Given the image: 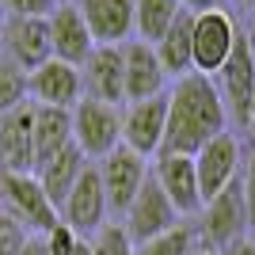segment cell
Wrapping results in <instances>:
<instances>
[{"mask_svg": "<svg viewBox=\"0 0 255 255\" xmlns=\"http://www.w3.org/2000/svg\"><path fill=\"white\" fill-rule=\"evenodd\" d=\"M61 0H4V15H23V19H46Z\"/></svg>", "mask_w": 255, "mask_h": 255, "instance_id": "cell-28", "label": "cell"}, {"mask_svg": "<svg viewBox=\"0 0 255 255\" xmlns=\"http://www.w3.org/2000/svg\"><path fill=\"white\" fill-rule=\"evenodd\" d=\"M175 15H179V0H133V38L156 46Z\"/></svg>", "mask_w": 255, "mask_h": 255, "instance_id": "cell-23", "label": "cell"}, {"mask_svg": "<svg viewBox=\"0 0 255 255\" xmlns=\"http://www.w3.org/2000/svg\"><path fill=\"white\" fill-rule=\"evenodd\" d=\"M0 202L15 225H23L27 236H46L53 225L61 221V213L50 206L34 175H19V171H0Z\"/></svg>", "mask_w": 255, "mask_h": 255, "instance_id": "cell-3", "label": "cell"}, {"mask_svg": "<svg viewBox=\"0 0 255 255\" xmlns=\"http://www.w3.org/2000/svg\"><path fill=\"white\" fill-rule=\"evenodd\" d=\"M160 191L168 194V202L175 206L179 217H194L202 210V194H198V175H194V160L179 156V152H160L152 164Z\"/></svg>", "mask_w": 255, "mask_h": 255, "instance_id": "cell-18", "label": "cell"}, {"mask_svg": "<svg viewBox=\"0 0 255 255\" xmlns=\"http://www.w3.org/2000/svg\"><path fill=\"white\" fill-rule=\"evenodd\" d=\"M92 255H133V244H129V236L122 225H103L92 240H88Z\"/></svg>", "mask_w": 255, "mask_h": 255, "instance_id": "cell-26", "label": "cell"}, {"mask_svg": "<svg viewBox=\"0 0 255 255\" xmlns=\"http://www.w3.org/2000/svg\"><path fill=\"white\" fill-rule=\"evenodd\" d=\"M42 244H46V255H73L76 244H80V236H76L65 221H57L50 233L42 236Z\"/></svg>", "mask_w": 255, "mask_h": 255, "instance_id": "cell-27", "label": "cell"}, {"mask_svg": "<svg viewBox=\"0 0 255 255\" xmlns=\"http://www.w3.org/2000/svg\"><path fill=\"white\" fill-rule=\"evenodd\" d=\"M80 80H84L88 99L122 107L126 103V96H122V46H96L80 69Z\"/></svg>", "mask_w": 255, "mask_h": 255, "instance_id": "cell-19", "label": "cell"}, {"mask_svg": "<svg viewBox=\"0 0 255 255\" xmlns=\"http://www.w3.org/2000/svg\"><path fill=\"white\" fill-rule=\"evenodd\" d=\"M191 160H194V175H198L202 202H210L213 194H221L229 183H236L240 179V168H244V152H240V141H236L233 133H217V137L206 141Z\"/></svg>", "mask_w": 255, "mask_h": 255, "instance_id": "cell-9", "label": "cell"}, {"mask_svg": "<svg viewBox=\"0 0 255 255\" xmlns=\"http://www.w3.org/2000/svg\"><path fill=\"white\" fill-rule=\"evenodd\" d=\"M96 46H126L133 38V0H76Z\"/></svg>", "mask_w": 255, "mask_h": 255, "instance_id": "cell-17", "label": "cell"}, {"mask_svg": "<svg viewBox=\"0 0 255 255\" xmlns=\"http://www.w3.org/2000/svg\"><path fill=\"white\" fill-rule=\"evenodd\" d=\"M244 229H248V210H244L240 179H236L221 194H213L210 202H202V210H198V236H202L206 252H217V248L240 240Z\"/></svg>", "mask_w": 255, "mask_h": 255, "instance_id": "cell-6", "label": "cell"}, {"mask_svg": "<svg viewBox=\"0 0 255 255\" xmlns=\"http://www.w3.org/2000/svg\"><path fill=\"white\" fill-rule=\"evenodd\" d=\"M34 171L42 168L50 156L65 149V145H73V115L61 111V107H38L34 103Z\"/></svg>", "mask_w": 255, "mask_h": 255, "instance_id": "cell-21", "label": "cell"}, {"mask_svg": "<svg viewBox=\"0 0 255 255\" xmlns=\"http://www.w3.org/2000/svg\"><path fill=\"white\" fill-rule=\"evenodd\" d=\"M191 252H194V229L183 221L175 229H168V233H160L133 248V255H191Z\"/></svg>", "mask_w": 255, "mask_h": 255, "instance_id": "cell-24", "label": "cell"}, {"mask_svg": "<svg viewBox=\"0 0 255 255\" xmlns=\"http://www.w3.org/2000/svg\"><path fill=\"white\" fill-rule=\"evenodd\" d=\"M164 122H168V92L141 103H126L122 111V145L137 156H156L164 145Z\"/></svg>", "mask_w": 255, "mask_h": 255, "instance_id": "cell-12", "label": "cell"}, {"mask_svg": "<svg viewBox=\"0 0 255 255\" xmlns=\"http://www.w3.org/2000/svg\"><path fill=\"white\" fill-rule=\"evenodd\" d=\"M240 4H255V0H240Z\"/></svg>", "mask_w": 255, "mask_h": 255, "instance_id": "cell-37", "label": "cell"}, {"mask_svg": "<svg viewBox=\"0 0 255 255\" xmlns=\"http://www.w3.org/2000/svg\"><path fill=\"white\" fill-rule=\"evenodd\" d=\"M27 240L31 236L23 233V225H15L8 213H0V255H19Z\"/></svg>", "mask_w": 255, "mask_h": 255, "instance_id": "cell-29", "label": "cell"}, {"mask_svg": "<svg viewBox=\"0 0 255 255\" xmlns=\"http://www.w3.org/2000/svg\"><path fill=\"white\" fill-rule=\"evenodd\" d=\"M248 129H252V133H255V107H252V126H248Z\"/></svg>", "mask_w": 255, "mask_h": 255, "instance_id": "cell-36", "label": "cell"}, {"mask_svg": "<svg viewBox=\"0 0 255 255\" xmlns=\"http://www.w3.org/2000/svg\"><path fill=\"white\" fill-rule=\"evenodd\" d=\"M84 152L76 149V145H65L57 156H50L42 164V168L34 171V179H38V187H42V194L50 198V206L57 213H61L65 198H69V191H73V183L80 179V171H84Z\"/></svg>", "mask_w": 255, "mask_h": 255, "instance_id": "cell-20", "label": "cell"}, {"mask_svg": "<svg viewBox=\"0 0 255 255\" xmlns=\"http://www.w3.org/2000/svg\"><path fill=\"white\" fill-rule=\"evenodd\" d=\"M225 126H229V115H225V103L217 96L213 76L187 73L168 92V122H164V145H160V152L194 156L206 141L225 133Z\"/></svg>", "mask_w": 255, "mask_h": 255, "instance_id": "cell-1", "label": "cell"}, {"mask_svg": "<svg viewBox=\"0 0 255 255\" xmlns=\"http://www.w3.org/2000/svg\"><path fill=\"white\" fill-rule=\"evenodd\" d=\"M213 255H255V240L252 236H240V240H233V244L217 248Z\"/></svg>", "mask_w": 255, "mask_h": 255, "instance_id": "cell-31", "label": "cell"}, {"mask_svg": "<svg viewBox=\"0 0 255 255\" xmlns=\"http://www.w3.org/2000/svg\"><path fill=\"white\" fill-rule=\"evenodd\" d=\"M191 27H194V11L179 8V15L171 19V27L160 34V42L152 46L156 57H160V69L168 76H175V80L194 73L191 69Z\"/></svg>", "mask_w": 255, "mask_h": 255, "instance_id": "cell-22", "label": "cell"}, {"mask_svg": "<svg viewBox=\"0 0 255 255\" xmlns=\"http://www.w3.org/2000/svg\"><path fill=\"white\" fill-rule=\"evenodd\" d=\"M99 168V183H103V198H107V213H122L129 210L133 194L141 191V183L149 179V160L129 152L126 145H118L115 152H107L96 164Z\"/></svg>", "mask_w": 255, "mask_h": 255, "instance_id": "cell-8", "label": "cell"}, {"mask_svg": "<svg viewBox=\"0 0 255 255\" xmlns=\"http://www.w3.org/2000/svg\"><path fill=\"white\" fill-rule=\"evenodd\" d=\"M217 96L225 103V115L240 129L252 126V107H255V46L244 31H236V42L217 69Z\"/></svg>", "mask_w": 255, "mask_h": 255, "instance_id": "cell-2", "label": "cell"}, {"mask_svg": "<svg viewBox=\"0 0 255 255\" xmlns=\"http://www.w3.org/2000/svg\"><path fill=\"white\" fill-rule=\"evenodd\" d=\"M19 255H46V244H42V236H31L27 244H23Z\"/></svg>", "mask_w": 255, "mask_h": 255, "instance_id": "cell-33", "label": "cell"}, {"mask_svg": "<svg viewBox=\"0 0 255 255\" xmlns=\"http://www.w3.org/2000/svg\"><path fill=\"white\" fill-rule=\"evenodd\" d=\"M0 50L11 65L23 73H34L38 65L53 57L50 53V27L46 19H23V15H4L0 23Z\"/></svg>", "mask_w": 255, "mask_h": 255, "instance_id": "cell-11", "label": "cell"}, {"mask_svg": "<svg viewBox=\"0 0 255 255\" xmlns=\"http://www.w3.org/2000/svg\"><path fill=\"white\" fill-rule=\"evenodd\" d=\"M179 8H187V11H210V8H221V0H179Z\"/></svg>", "mask_w": 255, "mask_h": 255, "instance_id": "cell-32", "label": "cell"}, {"mask_svg": "<svg viewBox=\"0 0 255 255\" xmlns=\"http://www.w3.org/2000/svg\"><path fill=\"white\" fill-rule=\"evenodd\" d=\"M69 115H73V145L84 152L88 164H99L107 152L122 145V107L84 96Z\"/></svg>", "mask_w": 255, "mask_h": 255, "instance_id": "cell-4", "label": "cell"}, {"mask_svg": "<svg viewBox=\"0 0 255 255\" xmlns=\"http://www.w3.org/2000/svg\"><path fill=\"white\" fill-rule=\"evenodd\" d=\"M191 255H213V252H206V248H198V252H191Z\"/></svg>", "mask_w": 255, "mask_h": 255, "instance_id": "cell-35", "label": "cell"}, {"mask_svg": "<svg viewBox=\"0 0 255 255\" xmlns=\"http://www.w3.org/2000/svg\"><path fill=\"white\" fill-rule=\"evenodd\" d=\"M240 191H244V210H248V229H255V149L248 152L240 168Z\"/></svg>", "mask_w": 255, "mask_h": 255, "instance_id": "cell-30", "label": "cell"}, {"mask_svg": "<svg viewBox=\"0 0 255 255\" xmlns=\"http://www.w3.org/2000/svg\"><path fill=\"white\" fill-rule=\"evenodd\" d=\"M122 217H126L122 229H126V236H129L133 248L145 244V240H152V236H160V233H168V229H175V225L183 221L179 213H175V206L168 202V194L160 191L152 168H149V179L141 183V191L133 194V202H129V210L122 213Z\"/></svg>", "mask_w": 255, "mask_h": 255, "instance_id": "cell-7", "label": "cell"}, {"mask_svg": "<svg viewBox=\"0 0 255 255\" xmlns=\"http://www.w3.org/2000/svg\"><path fill=\"white\" fill-rule=\"evenodd\" d=\"M164 84H168V73L160 69L156 50L149 42L129 38L122 46V96H126V103L164 96Z\"/></svg>", "mask_w": 255, "mask_h": 255, "instance_id": "cell-15", "label": "cell"}, {"mask_svg": "<svg viewBox=\"0 0 255 255\" xmlns=\"http://www.w3.org/2000/svg\"><path fill=\"white\" fill-rule=\"evenodd\" d=\"M61 221L73 229L80 240H92L107 225V198H103V183H99V168L84 164L80 179L73 183V191L61 206Z\"/></svg>", "mask_w": 255, "mask_h": 255, "instance_id": "cell-10", "label": "cell"}, {"mask_svg": "<svg viewBox=\"0 0 255 255\" xmlns=\"http://www.w3.org/2000/svg\"><path fill=\"white\" fill-rule=\"evenodd\" d=\"M46 27H50V53L53 57L65 61V65H73V69H84V61L92 57L96 42H92V34H88L76 4L61 0V4L46 15Z\"/></svg>", "mask_w": 255, "mask_h": 255, "instance_id": "cell-16", "label": "cell"}, {"mask_svg": "<svg viewBox=\"0 0 255 255\" xmlns=\"http://www.w3.org/2000/svg\"><path fill=\"white\" fill-rule=\"evenodd\" d=\"M73 255H92V248H88V240H80V244H76V252Z\"/></svg>", "mask_w": 255, "mask_h": 255, "instance_id": "cell-34", "label": "cell"}, {"mask_svg": "<svg viewBox=\"0 0 255 255\" xmlns=\"http://www.w3.org/2000/svg\"><path fill=\"white\" fill-rule=\"evenodd\" d=\"M27 99L38 107H61V111H73L80 99H84V80H80V69L50 57L46 65H38L34 73H27Z\"/></svg>", "mask_w": 255, "mask_h": 255, "instance_id": "cell-13", "label": "cell"}, {"mask_svg": "<svg viewBox=\"0 0 255 255\" xmlns=\"http://www.w3.org/2000/svg\"><path fill=\"white\" fill-rule=\"evenodd\" d=\"M236 27L233 15L221 8L210 11H194V27H191V69L202 76H217V69L225 65L229 50L236 42Z\"/></svg>", "mask_w": 255, "mask_h": 255, "instance_id": "cell-5", "label": "cell"}, {"mask_svg": "<svg viewBox=\"0 0 255 255\" xmlns=\"http://www.w3.org/2000/svg\"><path fill=\"white\" fill-rule=\"evenodd\" d=\"M0 11H4V0H0Z\"/></svg>", "mask_w": 255, "mask_h": 255, "instance_id": "cell-38", "label": "cell"}, {"mask_svg": "<svg viewBox=\"0 0 255 255\" xmlns=\"http://www.w3.org/2000/svg\"><path fill=\"white\" fill-rule=\"evenodd\" d=\"M19 103H27V73L0 53V115H8Z\"/></svg>", "mask_w": 255, "mask_h": 255, "instance_id": "cell-25", "label": "cell"}, {"mask_svg": "<svg viewBox=\"0 0 255 255\" xmlns=\"http://www.w3.org/2000/svg\"><path fill=\"white\" fill-rule=\"evenodd\" d=\"M34 103L11 107L8 115H0V171H19L34 175Z\"/></svg>", "mask_w": 255, "mask_h": 255, "instance_id": "cell-14", "label": "cell"}]
</instances>
